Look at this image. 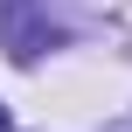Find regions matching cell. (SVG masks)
Instances as JSON below:
<instances>
[{
    "label": "cell",
    "mask_w": 132,
    "mask_h": 132,
    "mask_svg": "<svg viewBox=\"0 0 132 132\" xmlns=\"http://www.w3.org/2000/svg\"><path fill=\"white\" fill-rule=\"evenodd\" d=\"M0 132H7V111H0Z\"/></svg>",
    "instance_id": "1"
}]
</instances>
